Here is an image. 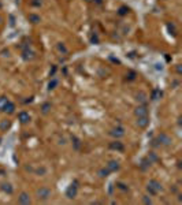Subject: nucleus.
I'll list each match as a JSON object with an SVG mask.
<instances>
[{"mask_svg":"<svg viewBox=\"0 0 182 205\" xmlns=\"http://www.w3.org/2000/svg\"><path fill=\"white\" fill-rule=\"evenodd\" d=\"M71 141H73V145H74V149H75V151H78V149L81 148V141L77 138V137H73Z\"/></svg>","mask_w":182,"mask_h":205,"instance_id":"22","label":"nucleus"},{"mask_svg":"<svg viewBox=\"0 0 182 205\" xmlns=\"http://www.w3.org/2000/svg\"><path fill=\"white\" fill-rule=\"evenodd\" d=\"M157 141H159V145H163V146H170L171 145V138H170L167 134H159V137H157Z\"/></svg>","mask_w":182,"mask_h":205,"instance_id":"4","label":"nucleus"},{"mask_svg":"<svg viewBox=\"0 0 182 205\" xmlns=\"http://www.w3.org/2000/svg\"><path fill=\"white\" fill-rule=\"evenodd\" d=\"M127 11H129V8L121 7V8H119V15H126V14H127Z\"/></svg>","mask_w":182,"mask_h":205,"instance_id":"30","label":"nucleus"},{"mask_svg":"<svg viewBox=\"0 0 182 205\" xmlns=\"http://www.w3.org/2000/svg\"><path fill=\"white\" fill-rule=\"evenodd\" d=\"M151 164H152V163L149 162L148 159H144V160H142V163H141V168H142V170H146L149 166H151Z\"/></svg>","mask_w":182,"mask_h":205,"instance_id":"26","label":"nucleus"},{"mask_svg":"<svg viewBox=\"0 0 182 205\" xmlns=\"http://www.w3.org/2000/svg\"><path fill=\"white\" fill-rule=\"evenodd\" d=\"M162 190H163L162 183H160L159 181H156V179L149 181L148 186H146V192H148L151 196H156V194H159V193L162 192Z\"/></svg>","mask_w":182,"mask_h":205,"instance_id":"1","label":"nucleus"},{"mask_svg":"<svg viewBox=\"0 0 182 205\" xmlns=\"http://www.w3.org/2000/svg\"><path fill=\"white\" fill-rule=\"evenodd\" d=\"M126 78H127L129 81H134L136 80V73H133V71H130L127 75H126Z\"/></svg>","mask_w":182,"mask_h":205,"instance_id":"29","label":"nucleus"},{"mask_svg":"<svg viewBox=\"0 0 182 205\" xmlns=\"http://www.w3.org/2000/svg\"><path fill=\"white\" fill-rule=\"evenodd\" d=\"M18 203L19 204H25V205L26 204H30L32 203V201H30V196H29L26 192H22L19 194V197H18Z\"/></svg>","mask_w":182,"mask_h":205,"instance_id":"9","label":"nucleus"},{"mask_svg":"<svg viewBox=\"0 0 182 205\" xmlns=\"http://www.w3.org/2000/svg\"><path fill=\"white\" fill-rule=\"evenodd\" d=\"M85 2H93V0H85Z\"/></svg>","mask_w":182,"mask_h":205,"instance_id":"35","label":"nucleus"},{"mask_svg":"<svg viewBox=\"0 0 182 205\" xmlns=\"http://www.w3.org/2000/svg\"><path fill=\"white\" fill-rule=\"evenodd\" d=\"M110 149H114V151H119V152H123L125 151V145L119 141H114L110 144Z\"/></svg>","mask_w":182,"mask_h":205,"instance_id":"12","label":"nucleus"},{"mask_svg":"<svg viewBox=\"0 0 182 205\" xmlns=\"http://www.w3.org/2000/svg\"><path fill=\"white\" fill-rule=\"evenodd\" d=\"M8 102V99L7 97H4V96H3V97H0V111H3V108H4V105L7 104Z\"/></svg>","mask_w":182,"mask_h":205,"instance_id":"24","label":"nucleus"},{"mask_svg":"<svg viewBox=\"0 0 182 205\" xmlns=\"http://www.w3.org/2000/svg\"><path fill=\"white\" fill-rule=\"evenodd\" d=\"M37 196H39V198H40V200H43V201L48 200V198L51 197V189L47 187V186L40 187V189L37 190Z\"/></svg>","mask_w":182,"mask_h":205,"instance_id":"3","label":"nucleus"},{"mask_svg":"<svg viewBox=\"0 0 182 205\" xmlns=\"http://www.w3.org/2000/svg\"><path fill=\"white\" fill-rule=\"evenodd\" d=\"M22 58L25 60H33L34 58H36V54H34L33 51H29V48H26L25 51L22 52Z\"/></svg>","mask_w":182,"mask_h":205,"instance_id":"13","label":"nucleus"},{"mask_svg":"<svg viewBox=\"0 0 182 205\" xmlns=\"http://www.w3.org/2000/svg\"><path fill=\"white\" fill-rule=\"evenodd\" d=\"M134 114H136L137 118H138V116H148V108H146L145 105H138V107L134 110Z\"/></svg>","mask_w":182,"mask_h":205,"instance_id":"8","label":"nucleus"},{"mask_svg":"<svg viewBox=\"0 0 182 205\" xmlns=\"http://www.w3.org/2000/svg\"><path fill=\"white\" fill-rule=\"evenodd\" d=\"M92 43H99L97 36H92Z\"/></svg>","mask_w":182,"mask_h":205,"instance_id":"33","label":"nucleus"},{"mask_svg":"<svg viewBox=\"0 0 182 205\" xmlns=\"http://www.w3.org/2000/svg\"><path fill=\"white\" fill-rule=\"evenodd\" d=\"M99 177L100 178H105V177H108V175H110V170L107 168V167H104V168H100L99 170Z\"/></svg>","mask_w":182,"mask_h":205,"instance_id":"17","label":"nucleus"},{"mask_svg":"<svg viewBox=\"0 0 182 205\" xmlns=\"http://www.w3.org/2000/svg\"><path fill=\"white\" fill-rule=\"evenodd\" d=\"M18 121L22 123V125H26V123L30 122V115H29L26 111H21L18 114Z\"/></svg>","mask_w":182,"mask_h":205,"instance_id":"6","label":"nucleus"},{"mask_svg":"<svg viewBox=\"0 0 182 205\" xmlns=\"http://www.w3.org/2000/svg\"><path fill=\"white\" fill-rule=\"evenodd\" d=\"M29 20H30L32 23H39L41 20V18L39 15H36V14H30V15H29Z\"/></svg>","mask_w":182,"mask_h":205,"instance_id":"20","label":"nucleus"},{"mask_svg":"<svg viewBox=\"0 0 182 205\" xmlns=\"http://www.w3.org/2000/svg\"><path fill=\"white\" fill-rule=\"evenodd\" d=\"M36 174H37V175H41V177H43V175H45V174H47V168H45V167H40V168H37V170H36Z\"/></svg>","mask_w":182,"mask_h":205,"instance_id":"25","label":"nucleus"},{"mask_svg":"<svg viewBox=\"0 0 182 205\" xmlns=\"http://www.w3.org/2000/svg\"><path fill=\"white\" fill-rule=\"evenodd\" d=\"M3 112H6V114H14V112H15V104H14L13 101L8 100V102L4 105V108H3Z\"/></svg>","mask_w":182,"mask_h":205,"instance_id":"11","label":"nucleus"},{"mask_svg":"<svg viewBox=\"0 0 182 205\" xmlns=\"http://www.w3.org/2000/svg\"><path fill=\"white\" fill-rule=\"evenodd\" d=\"M110 134L114 137V138H121V137L125 136V129L123 127H115L110 131Z\"/></svg>","mask_w":182,"mask_h":205,"instance_id":"7","label":"nucleus"},{"mask_svg":"<svg viewBox=\"0 0 182 205\" xmlns=\"http://www.w3.org/2000/svg\"><path fill=\"white\" fill-rule=\"evenodd\" d=\"M149 125V118L148 116H138L137 118V126L140 129H146Z\"/></svg>","mask_w":182,"mask_h":205,"instance_id":"5","label":"nucleus"},{"mask_svg":"<svg viewBox=\"0 0 182 205\" xmlns=\"http://www.w3.org/2000/svg\"><path fill=\"white\" fill-rule=\"evenodd\" d=\"M162 90H159V89H155L154 92H152V95H151V99L152 100H157V99H160L162 97Z\"/></svg>","mask_w":182,"mask_h":205,"instance_id":"18","label":"nucleus"},{"mask_svg":"<svg viewBox=\"0 0 182 205\" xmlns=\"http://www.w3.org/2000/svg\"><path fill=\"white\" fill-rule=\"evenodd\" d=\"M4 175H6V170L0 168V177H4Z\"/></svg>","mask_w":182,"mask_h":205,"instance_id":"34","label":"nucleus"},{"mask_svg":"<svg viewBox=\"0 0 182 205\" xmlns=\"http://www.w3.org/2000/svg\"><path fill=\"white\" fill-rule=\"evenodd\" d=\"M77 182H74V183H71L69 187H67V190H66V197L67 198H70V200H73V198H75L77 197V193H78V186H77Z\"/></svg>","mask_w":182,"mask_h":205,"instance_id":"2","label":"nucleus"},{"mask_svg":"<svg viewBox=\"0 0 182 205\" xmlns=\"http://www.w3.org/2000/svg\"><path fill=\"white\" fill-rule=\"evenodd\" d=\"M49 111H51V102H44L43 107H41V112H43L44 115H47Z\"/></svg>","mask_w":182,"mask_h":205,"instance_id":"19","label":"nucleus"},{"mask_svg":"<svg viewBox=\"0 0 182 205\" xmlns=\"http://www.w3.org/2000/svg\"><path fill=\"white\" fill-rule=\"evenodd\" d=\"M11 126V122L7 121V119H4V121L0 122V131H7L8 129H10Z\"/></svg>","mask_w":182,"mask_h":205,"instance_id":"15","label":"nucleus"},{"mask_svg":"<svg viewBox=\"0 0 182 205\" xmlns=\"http://www.w3.org/2000/svg\"><path fill=\"white\" fill-rule=\"evenodd\" d=\"M41 4H43L41 0H32V6H34V7H40Z\"/></svg>","mask_w":182,"mask_h":205,"instance_id":"31","label":"nucleus"},{"mask_svg":"<svg viewBox=\"0 0 182 205\" xmlns=\"http://www.w3.org/2000/svg\"><path fill=\"white\" fill-rule=\"evenodd\" d=\"M116 186H118V189L123 190V192H127V190H129V187L126 186L125 183H122V182H118V183H116Z\"/></svg>","mask_w":182,"mask_h":205,"instance_id":"27","label":"nucleus"},{"mask_svg":"<svg viewBox=\"0 0 182 205\" xmlns=\"http://www.w3.org/2000/svg\"><path fill=\"white\" fill-rule=\"evenodd\" d=\"M58 49H59L60 52H63V54H67V48L64 47V44H62V43L58 44Z\"/></svg>","mask_w":182,"mask_h":205,"instance_id":"28","label":"nucleus"},{"mask_svg":"<svg viewBox=\"0 0 182 205\" xmlns=\"http://www.w3.org/2000/svg\"><path fill=\"white\" fill-rule=\"evenodd\" d=\"M137 100H138L140 102H142V104H144V102L146 101V95H145L144 92H140L138 95H137Z\"/></svg>","mask_w":182,"mask_h":205,"instance_id":"23","label":"nucleus"},{"mask_svg":"<svg viewBox=\"0 0 182 205\" xmlns=\"http://www.w3.org/2000/svg\"><path fill=\"white\" fill-rule=\"evenodd\" d=\"M58 84H59V82H58V80H56V78H52V80L49 81V84H48V89H49V90L55 89V88L58 86Z\"/></svg>","mask_w":182,"mask_h":205,"instance_id":"21","label":"nucleus"},{"mask_svg":"<svg viewBox=\"0 0 182 205\" xmlns=\"http://www.w3.org/2000/svg\"><path fill=\"white\" fill-rule=\"evenodd\" d=\"M119 162H116V160H110L107 164V168L110 170V172H116L119 170Z\"/></svg>","mask_w":182,"mask_h":205,"instance_id":"10","label":"nucleus"},{"mask_svg":"<svg viewBox=\"0 0 182 205\" xmlns=\"http://www.w3.org/2000/svg\"><path fill=\"white\" fill-rule=\"evenodd\" d=\"M142 201H144V204H152V200L148 197V196H144V197H142Z\"/></svg>","mask_w":182,"mask_h":205,"instance_id":"32","label":"nucleus"},{"mask_svg":"<svg viewBox=\"0 0 182 205\" xmlns=\"http://www.w3.org/2000/svg\"><path fill=\"white\" fill-rule=\"evenodd\" d=\"M0 189H2L4 193H7V194H13L14 193V187L11 186V183H7V182L0 184Z\"/></svg>","mask_w":182,"mask_h":205,"instance_id":"14","label":"nucleus"},{"mask_svg":"<svg viewBox=\"0 0 182 205\" xmlns=\"http://www.w3.org/2000/svg\"><path fill=\"white\" fill-rule=\"evenodd\" d=\"M146 159H148L151 163H156V162H159V157H157V155L155 153V152H149V155H148V157H146Z\"/></svg>","mask_w":182,"mask_h":205,"instance_id":"16","label":"nucleus"}]
</instances>
